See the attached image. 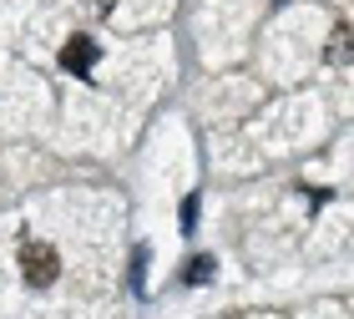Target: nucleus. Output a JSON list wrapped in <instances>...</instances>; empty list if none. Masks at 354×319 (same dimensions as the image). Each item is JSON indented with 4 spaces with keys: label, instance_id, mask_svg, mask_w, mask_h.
Listing matches in <instances>:
<instances>
[{
    "label": "nucleus",
    "instance_id": "f257e3e1",
    "mask_svg": "<svg viewBox=\"0 0 354 319\" xmlns=\"http://www.w3.org/2000/svg\"><path fill=\"white\" fill-rule=\"evenodd\" d=\"M21 274H26V284L30 289H46V284H56V274H61V259H56V248L51 244H21Z\"/></svg>",
    "mask_w": 354,
    "mask_h": 319
},
{
    "label": "nucleus",
    "instance_id": "f03ea898",
    "mask_svg": "<svg viewBox=\"0 0 354 319\" xmlns=\"http://www.w3.org/2000/svg\"><path fill=\"white\" fill-rule=\"evenodd\" d=\"M96 56H102V51H96V41H91V36H71L66 46H61V66L76 71V76H91Z\"/></svg>",
    "mask_w": 354,
    "mask_h": 319
},
{
    "label": "nucleus",
    "instance_id": "7ed1b4c3",
    "mask_svg": "<svg viewBox=\"0 0 354 319\" xmlns=\"http://www.w3.org/2000/svg\"><path fill=\"white\" fill-rule=\"evenodd\" d=\"M354 56V30L349 26H334V36H329V61L339 66V61H349Z\"/></svg>",
    "mask_w": 354,
    "mask_h": 319
},
{
    "label": "nucleus",
    "instance_id": "20e7f679",
    "mask_svg": "<svg viewBox=\"0 0 354 319\" xmlns=\"http://www.w3.org/2000/svg\"><path fill=\"white\" fill-rule=\"evenodd\" d=\"M213 279V259H192V264H183V284H207Z\"/></svg>",
    "mask_w": 354,
    "mask_h": 319
},
{
    "label": "nucleus",
    "instance_id": "39448f33",
    "mask_svg": "<svg viewBox=\"0 0 354 319\" xmlns=\"http://www.w3.org/2000/svg\"><path fill=\"white\" fill-rule=\"evenodd\" d=\"M177 223H183V233H192V228H198V198H187V203H183Z\"/></svg>",
    "mask_w": 354,
    "mask_h": 319
},
{
    "label": "nucleus",
    "instance_id": "423d86ee",
    "mask_svg": "<svg viewBox=\"0 0 354 319\" xmlns=\"http://www.w3.org/2000/svg\"><path fill=\"white\" fill-rule=\"evenodd\" d=\"M279 6H283V0H279Z\"/></svg>",
    "mask_w": 354,
    "mask_h": 319
}]
</instances>
